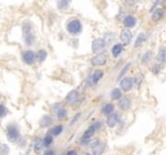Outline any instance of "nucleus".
Wrapping results in <instances>:
<instances>
[{
	"instance_id": "1",
	"label": "nucleus",
	"mask_w": 166,
	"mask_h": 155,
	"mask_svg": "<svg viewBox=\"0 0 166 155\" xmlns=\"http://www.w3.org/2000/svg\"><path fill=\"white\" fill-rule=\"evenodd\" d=\"M101 127V123L100 122H96V123H94V124H92L86 131H85V133L83 134V136L81 137V144H87V143H89L90 142V141H91V138L93 136V134H94V132L99 129Z\"/></svg>"
},
{
	"instance_id": "2",
	"label": "nucleus",
	"mask_w": 166,
	"mask_h": 155,
	"mask_svg": "<svg viewBox=\"0 0 166 155\" xmlns=\"http://www.w3.org/2000/svg\"><path fill=\"white\" fill-rule=\"evenodd\" d=\"M81 23L78 19H73L67 24V30L71 34H78L81 31Z\"/></svg>"
},
{
	"instance_id": "3",
	"label": "nucleus",
	"mask_w": 166,
	"mask_h": 155,
	"mask_svg": "<svg viewBox=\"0 0 166 155\" xmlns=\"http://www.w3.org/2000/svg\"><path fill=\"white\" fill-rule=\"evenodd\" d=\"M19 136L18 129L15 125H9L7 127V137L10 142H15Z\"/></svg>"
},
{
	"instance_id": "4",
	"label": "nucleus",
	"mask_w": 166,
	"mask_h": 155,
	"mask_svg": "<svg viewBox=\"0 0 166 155\" xmlns=\"http://www.w3.org/2000/svg\"><path fill=\"white\" fill-rule=\"evenodd\" d=\"M105 47V41L103 39H96L92 41V45H91V49L93 52H101Z\"/></svg>"
},
{
	"instance_id": "5",
	"label": "nucleus",
	"mask_w": 166,
	"mask_h": 155,
	"mask_svg": "<svg viewBox=\"0 0 166 155\" xmlns=\"http://www.w3.org/2000/svg\"><path fill=\"white\" fill-rule=\"evenodd\" d=\"M103 71H101V70H96L95 72H93V74H91V75H90V77H89V79H88L89 85H96V84L101 80V78L103 77Z\"/></svg>"
},
{
	"instance_id": "6",
	"label": "nucleus",
	"mask_w": 166,
	"mask_h": 155,
	"mask_svg": "<svg viewBox=\"0 0 166 155\" xmlns=\"http://www.w3.org/2000/svg\"><path fill=\"white\" fill-rule=\"evenodd\" d=\"M106 62V56L103 53H99L98 55L94 56L91 59V64L94 66H101L105 64Z\"/></svg>"
},
{
	"instance_id": "7",
	"label": "nucleus",
	"mask_w": 166,
	"mask_h": 155,
	"mask_svg": "<svg viewBox=\"0 0 166 155\" xmlns=\"http://www.w3.org/2000/svg\"><path fill=\"white\" fill-rule=\"evenodd\" d=\"M133 86V79L131 77H126L120 82V87L123 91L128 92Z\"/></svg>"
},
{
	"instance_id": "8",
	"label": "nucleus",
	"mask_w": 166,
	"mask_h": 155,
	"mask_svg": "<svg viewBox=\"0 0 166 155\" xmlns=\"http://www.w3.org/2000/svg\"><path fill=\"white\" fill-rule=\"evenodd\" d=\"M120 39L122 40V43L124 45H128L130 43L131 39H132V33L129 29H124L121 33Z\"/></svg>"
},
{
	"instance_id": "9",
	"label": "nucleus",
	"mask_w": 166,
	"mask_h": 155,
	"mask_svg": "<svg viewBox=\"0 0 166 155\" xmlns=\"http://www.w3.org/2000/svg\"><path fill=\"white\" fill-rule=\"evenodd\" d=\"M23 61L28 64H32L35 61V54L32 51H26L22 54Z\"/></svg>"
},
{
	"instance_id": "10",
	"label": "nucleus",
	"mask_w": 166,
	"mask_h": 155,
	"mask_svg": "<svg viewBox=\"0 0 166 155\" xmlns=\"http://www.w3.org/2000/svg\"><path fill=\"white\" fill-rule=\"evenodd\" d=\"M131 106V102H130V99L128 98V97H122L119 102H118V107L120 109L122 110H128Z\"/></svg>"
},
{
	"instance_id": "11",
	"label": "nucleus",
	"mask_w": 166,
	"mask_h": 155,
	"mask_svg": "<svg viewBox=\"0 0 166 155\" xmlns=\"http://www.w3.org/2000/svg\"><path fill=\"white\" fill-rule=\"evenodd\" d=\"M118 120H119V116H118V114H111V115H109V117H108V119H107V125L110 127V128H113V127H115V125H116V123L118 122Z\"/></svg>"
},
{
	"instance_id": "12",
	"label": "nucleus",
	"mask_w": 166,
	"mask_h": 155,
	"mask_svg": "<svg viewBox=\"0 0 166 155\" xmlns=\"http://www.w3.org/2000/svg\"><path fill=\"white\" fill-rule=\"evenodd\" d=\"M137 23V19L133 16H128L124 19V25L127 28H133Z\"/></svg>"
},
{
	"instance_id": "13",
	"label": "nucleus",
	"mask_w": 166,
	"mask_h": 155,
	"mask_svg": "<svg viewBox=\"0 0 166 155\" xmlns=\"http://www.w3.org/2000/svg\"><path fill=\"white\" fill-rule=\"evenodd\" d=\"M164 16V10L163 8H157V9L153 12L152 18L153 21L157 22V21H159V20H161Z\"/></svg>"
},
{
	"instance_id": "14",
	"label": "nucleus",
	"mask_w": 166,
	"mask_h": 155,
	"mask_svg": "<svg viewBox=\"0 0 166 155\" xmlns=\"http://www.w3.org/2000/svg\"><path fill=\"white\" fill-rule=\"evenodd\" d=\"M78 96H79V93L76 91V90H73L71 92L68 93L67 96V101L69 103V104H74L77 99H78Z\"/></svg>"
},
{
	"instance_id": "15",
	"label": "nucleus",
	"mask_w": 166,
	"mask_h": 155,
	"mask_svg": "<svg viewBox=\"0 0 166 155\" xmlns=\"http://www.w3.org/2000/svg\"><path fill=\"white\" fill-rule=\"evenodd\" d=\"M156 59H157V61H158L159 62H161V63L166 62V48L162 49V50L159 51V53H158Z\"/></svg>"
},
{
	"instance_id": "16",
	"label": "nucleus",
	"mask_w": 166,
	"mask_h": 155,
	"mask_svg": "<svg viewBox=\"0 0 166 155\" xmlns=\"http://www.w3.org/2000/svg\"><path fill=\"white\" fill-rule=\"evenodd\" d=\"M103 145L101 142H96V143L92 146V153L95 154H100L103 153Z\"/></svg>"
},
{
	"instance_id": "17",
	"label": "nucleus",
	"mask_w": 166,
	"mask_h": 155,
	"mask_svg": "<svg viewBox=\"0 0 166 155\" xmlns=\"http://www.w3.org/2000/svg\"><path fill=\"white\" fill-rule=\"evenodd\" d=\"M63 130V127L61 125H58V126H55V127H53L52 129L49 130V133L52 135V136H58Z\"/></svg>"
},
{
	"instance_id": "18",
	"label": "nucleus",
	"mask_w": 166,
	"mask_h": 155,
	"mask_svg": "<svg viewBox=\"0 0 166 155\" xmlns=\"http://www.w3.org/2000/svg\"><path fill=\"white\" fill-rule=\"evenodd\" d=\"M122 51H123V46L121 44H115L112 49V54L115 57H117L118 55H120Z\"/></svg>"
},
{
	"instance_id": "19",
	"label": "nucleus",
	"mask_w": 166,
	"mask_h": 155,
	"mask_svg": "<svg viewBox=\"0 0 166 155\" xmlns=\"http://www.w3.org/2000/svg\"><path fill=\"white\" fill-rule=\"evenodd\" d=\"M110 96H111V99H113V100H117V99H119V98L121 97L122 93H121V91H120L119 88H115V89H113V90L111 91Z\"/></svg>"
},
{
	"instance_id": "20",
	"label": "nucleus",
	"mask_w": 166,
	"mask_h": 155,
	"mask_svg": "<svg viewBox=\"0 0 166 155\" xmlns=\"http://www.w3.org/2000/svg\"><path fill=\"white\" fill-rule=\"evenodd\" d=\"M113 112H114V105L108 104V105H106L105 107L103 108V113L104 115H106V116L111 115Z\"/></svg>"
},
{
	"instance_id": "21",
	"label": "nucleus",
	"mask_w": 166,
	"mask_h": 155,
	"mask_svg": "<svg viewBox=\"0 0 166 155\" xmlns=\"http://www.w3.org/2000/svg\"><path fill=\"white\" fill-rule=\"evenodd\" d=\"M46 56H47L46 51H43V50H41V51H39L37 52V54H36V59H37L39 62H43V61L45 60Z\"/></svg>"
},
{
	"instance_id": "22",
	"label": "nucleus",
	"mask_w": 166,
	"mask_h": 155,
	"mask_svg": "<svg viewBox=\"0 0 166 155\" xmlns=\"http://www.w3.org/2000/svg\"><path fill=\"white\" fill-rule=\"evenodd\" d=\"M144 40H145V34H144V33H140V34L138 36L137 40H136L134 46H135V47H140V46L143 43Z\"/></svg>"
},
{
	"instance_id": "23",
	"label": "nucleus",
	"mask_w": 166,
	"mask_h": 155,
	"mask_svg": "<svg viewBox=\"0 0 166 155\" xmlns=\"http://www.w3.org/2000/svg\"><path fill=\"white\" fill-rule=\"evenodd\" d=\"M69 2H70V0H59L57 3V6L60 9H66V8H67Z\"/></svg>"
},
{
	"instance_id": "24",
	"label": "nucleus",
	"mask_w": 166,
	"mask_h": 155,
	"mask_svg": "<svg viewBox=\"0 0 166 155\" xmlns=\"http://www.w3.org/2000/svg\"><path fill=\"white\" fill-rule=\"evenodd\" d=\"M57 118L59 119H64L67 118V110L65 108H60L57 112Z\"/></svg>"
},
{
	"instance_id": "25",
	"label": "nucleus",
	"mask_w": 166,
	"mask_h": 155,
	"mask_svg": "<svg viewBox=\"0 0 166 155\" xmlns=\"http://www.w3.org/2000/svg\"><path fill=\"white\" fill-rule=\"evenodd\" d=\"M152 51H148L145 54H144V56L142 57V62L143 63H146L147 62H149L150 60H151V57H152Z\"/></svg>"
},
{
	"instance_id": "26",
	"label": "nucleus",
	"mask_w": 166,
	"mask_h": 155,
	"mask_svg": "<svg viewBox=\"0 0 166 155\" xmlns=\"http://www.w3.org/2000/svg\"><path fill=\"white\" fill-rule=\"evenodd\" d=\"M52 142H53V138H52L51 135H47V136L44 138V140H43V145L46 146V147L49 146V145H51Z\"/></svg>"
},
{
	"instance_id": "27",
	"label": "nucleus",
	"mask_w": 166,
	"mask_h": 155,
	"mask_svg": "<svg viewBox=\"0 0 166 155\" xmlns=\"http://www.w3.org/2000/svg\"><path fill=\"white\" fill-rule=\"evenodd\" d=\"M51 122H52V120H51V119H50L49 117H44V118L43 119L41 124H42L43 127H46V126H49V125L51 124Z\"/></svg>"
},
{
	"instance_id": "28",
	"label": "nucleus",
	"mask_w": 166,
	"mask_h": 155,
	"mask_svg": "<svg viewBox=\"0 0 166 155\" xmlns=\"http://www.w3.org/2000/svg\"><path fill=\"white\" fill-rule=\"evenodd\" d=\"M6 108H5L4 106L0 105V118L4 117V116L6 115Z\"/></svg>"
},
{
	"instance_id": "29",
	"label": "nucleus",
	"mask_w": 166,
	"mask_h": 155,
	"mask_svg": "<svg viewBox=\"0 0 166 155\" xmlns=\"http://www.w3.org/2000/svg\"><path fill=\"white\" fill-rule=\"evenodd\" d=\"M67 154H77V153L76 152H68Z\"/></svg>"
},
{
	"instance_id": "30",
	"label": "nucleus",
	"mask_w": 166,
	"mask_h": 155,
	"mask_svg": "<svg viewBox=\"0 0 166 155\" xmlns=\"http://www.w3.org/2000/svg\"><path fill=\"white\" fill-rule=\"evenodd\" d=\"M53 153V152H46L45 153V154H52Z\"/></svg>"
}]
</instances>
